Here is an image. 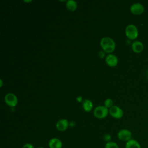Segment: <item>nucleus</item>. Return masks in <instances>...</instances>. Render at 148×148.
<instances>
[{
  "mask_svg": "<svg viewBox=\"0 0 148 148\" xmlns=\"http://www.w3.org/2000/svg\"><path fill=\"white\" fill-rule=\"evenodd\" d=\"M125 148H142L140 144L135 139H131L125 143Z\"/></svg>",
  "mask_w": 148,
  "mask_h": 148,
  "instance_id": "12",
  "label": "nucleus"
},
{
  "mask_svg": "<svg viewBox=\"0 0 148 148\" xmlns=\"http://www.w3.org/2000/svg\"><path fill=\"white\" fill-rule=\"evenodd\" d=\"M105 148H119L118 145L114 142H108L105 144Z\"/></svg>",
  "mask_w": 148,
  "mask_h": 148,
  "instance_id": "15",
  "label": "nucleus"
},
{
  "mask_svg": "<svg viewBox=\"0 0 148 148\" xmlns=\"http://www.w3.org/2000/svg\"><path fill=\"white\" fill-rule=\"evenodd\" d=\"M93 106L92 102L90 99H84L83 102V107L85 111L90 112Z\"/></svg>",
  "mask_w": 148,
  "mask_h": 148,
  "instance_id": "13",
  "label": "nucleus"
},
{
  "mask_svg": "<svg viewBox=\"0 0 148 148\" xmlns=\"http://www.w3.org/2000/svg\"><path fill=\"white\" fill-rule=\"evenodd\" d=\"M82 100V97L81 96H79L77 97V101L79 102H81Z\"/></svg>",
  "mask_w": 148,
  "mask_h": 148,
  "instance_id": "20",
  "label": "nucleus"
},
{
  "mask_svg": "<svg viewBox=\"0 0 148 148\" xmlns=\"http://www.w3.org/2000/svg\"><path fill=\"white\" fill-rule=\"evenodd\" d=\"M99 56L100 57H103V56H105V54H104V53L103 51H101L99 52Z\"/></svg>",
  "mask_w": 148,
  "mask_h": 148,
  "instance_id": "19",
  "label": "nucleus"
},
{
  "mask_svg": "<svg viewBox=\"0 0 148 148\" xmlns=\"http://www.w3.org/2000/svg\"><path fill=\"white\" fill-rule=\"evenodd\" d=\"M147 76H148V70H147Z\"/></svg>",
  "mask_w": 148,
  "mask_h": 148,
  "instance_id": "22",
  "label": "nucleus"
},
{
  "mask_svg": "<svg viewBox=\"0 0 148 148\" xmlns=\"http://www.w3.org/2000/svg\"><path fill=\"white\" fill-rule=\"evenodd\" d=\"M145 10L144 6L140 3H134L130 6L131 12L135 15H140Z\"/></svg>",
  "mask_w": 148,
  "mask_h": 148,
  "instance_id": "6",
  "label": "nucleus"
},
{
  "mask_svg": "<svg viewBox=\"0 0 148 148\" xmlns=\"http://www.w3.org/2000/svg\"><path fill=\"white\" fill-rule=\"evenodd\" d=\"M5 101L6 103L11 107L16 106L18 102L17 97L13 93H8L5 97Z\"/></svg>",
  "mask_w": 148,
  "mask_h": 148,
  "instance_id": "5",
  "label": "nucleus"
},
{
  "mask_svg": "<svg viewBox=\"0 0 148 148\" xmlns=\"http://www.w3.org/2000/svg\"><path fill=\"white\" fill-rule=\"evenodd\" d=\"M132 50L136 53H141L143 50V44L139 40H135L131 46Z\"/></svg>",
  "mask_w": 148,
  "mask_h": 148,
  "instance_id": "11",
  "label": "nucleus"
},
{
  "mask_svg": "<svg viewBox=\"0 0 148 148\" xmlns=\"http://www.w3.org/2000/svg\"><path fill=\"white\" fill-rule=\"evenodd\" d=\"M113 101L110 98H108L105 101V106L106 108H110L113 106Z\"/></svg>",
  "mask_w": 148,
  "mask_h": 148,
  "instance_id": "16",
  "label": "nucleus"
},
{
  "mask_svg": "<svg viewBox=\"0 0 148 148\" xmlns=\"http://www.w3.org/2000/svg\"><path fill=\"white\" fill-rule=\"evenodd\" d=\"M105 61L109 66L113 67L117 65L118 63V58L115 55L110 54L106 56Z\"/></svg>",
  "mask_w": 148,
  "mask_h": 148,
  "instance_id": "9",
  "label": "nucleus"
},
{
  "mask_svg": "<svg viewBox=\"0 0 148 148\" xmlns=\"http://www.w3.org/2000/svg\"><path fill=\"white\" fill-rule=\"evenodd\" d=\"M125 33L127 38L131 40H134L136 39L138 36V28L134 24L128 25L125 28Z\"/></svg>",
  "mask_w": 148,
  "mask_h": 148,
  "instance_id": "2",
  "label": "nucleus"
},
{
  "mask_svg": "<svg viewBox=\"0 0 148 148\" xmlns=\"http://www.w3.org/2000/svg\"><path fill=\"white\" fill-rule=\"evenodd\" d=\"M23 148H35L34 145L30 143H27L24 145Z\"/></svg>",
  "mask_w": 148,
  "mask_h": 148,
  "instance_id": "18",
  "label": "nucleus"
},
{
  "mask_svg": "<svg viewBox=\"0 0 148 148\" xmlns=\"http://www.w3.org/2000/svg\"><path fill=\"white\" fill-rule=\"evenodd\" d=\"M110 114L115 119H120L123 116V110L117 106H112L109 110Z\"/></svg>",
  "mask_w": 148,
  "mask_h": 148,
  "instance_id": "7",
  "label": "nucleus"
},
{
  "mask_svg": "<svg viewBox=\"0 0 148 148\" xmlns=\"http://www.w3.org/2000/svg\"><path fill=\"white\" fill-rule=\"evenodd\" d=\"M67 9L70 11H74L77 8V3L74 0H68L66 3Z\"/></svg>",
  "mask_w": 148,
  "mask_h": 148,
  "instance_id": "14",
  "label": "nucleus"
},
{
  "mask_svg": "<svg viewBox=\"0 0 148 148\" xmlns=\"http://www.w3.org/2000/svg\"><path fill=\"white\" fill-rule=\"evenodd\" d=\"M48 145L49 148H62V143L60 139L53 138L49 141Z\"/></svg>",
  "mask_w": 148,
  "mask_h": 148,
  "instance_id": "10",
  "label": "nucleus"
},
{
  "mask_svg": "<svg viewBox=\"0 0 148 148\" xmlns=\"http://www.w3.org/2000/svg\"><path fill=\"white\" fill-rule=\"evenodd\" d=\"M69 125V123L66 119H61L59 120L56 124V128L60 131H64L66 130Z\"/></svg>",
  "mask_w": 148,
  "mask_h": 148,
  "instance_id": "8",
  "label": "nucleus"
},
{
  "mask_svg": "<svg viewBox=\"0 0 148 148\" xmlns=\"http://www.w3.org/2000/svg\"><path fill=\"white\" fill-rule=\"evenodd\" d=\"M100 45L106 53H112L116 47V43L113 39L109 37H103L100 41Z\"/></svg>",
  "mask_w": 148,
  "mask_h": 148,
  "instance_id": "1",
  "label": "nucleus"
},
{
  "mask_svg": "<svg viewBox=\"0 0 148 148\" xmlns=\"http://www.w3.org/2000/svg\"><path fill=\"white\" fill-rule=\"evenodd\" d=\"M109 110L105 106H98L94 110V116L98 119H103L107 116Z\"/></svg>",
  "mask_w": 148,
  "mask_h": 148,
  "instance_id": "3",
  "label": "nucleus"
},
{
  "mask_svg": "<svg viewBox=\"0 0 148 148\" xmlns=\"http://www.w3.org/2000/svg\"><path fill=\"white\" fill-rule=\"evenodd\" d=\"M103 139H104V140H105L106 142H110V139H111V135H110V134H105V135H104Z\"/></svg>",
  "mask_w": 148,
  "mask_h": 148,
  "instance_id": "17",
  "label": "nucleus"
},
{
  "mask_svg": "<svg viewBox=\"0 0 148 148\" xmlns=\"http://www.w3.org/2000/svg\"><path fill=\"white\" fill-rule=\"evenodd\" d=\"M37 148H44V147H38Z\"/></svg>",
  "mask_w": 148,
  "mask_h": 148,
  "instance_id": "21",
  "label": "nucleus"
},
{
  "mask_svg": "<svg viewBox=\"0 0 148 148\" xmlns=\"http://www.w3.org/2000/svg\"><path fill=\"white\" fill-rule=\"evenodd\" d=\"M117 137L120 140L127 142L132 139V132L129 130L122 129L118 132Z\"/></svg>",
  "mask_w": 148,
  "mask_h": 148,
  "instance_id": "4",
  "label": "nucleus"
}]
</instances>
